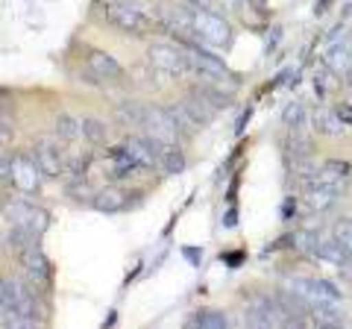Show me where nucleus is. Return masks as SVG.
Instances as JSON below:
<instances>
[{"instance_id": "10", "label": "nucleus", "mask_w": 352, "mask_h": 329, "mask_svg": "<svg viewBox=\"0 0 352 329\" xmlns=\"http://www.w3.org/2000/svg\"><path fill=\"white\" fill-rule=\"evenodd\" d=\"M141 129H144V136L156 138V141H168V145H179V138H182L173 115L168 112V106H150Z\"/></svg>"}, {"instance_id": "35", "label": "nucleus", "mask_w": 352, "mask_h": 329, "mask_svg": "<svg viewBox=\"0 0 352 329\" xmlns=\"http://www.w3.org/2000/svg\"><path fill=\"white\" fill-rule=\"evenodd\" d=\"M346 83H349V85H352V71H349V74H346Z\"/></svg>"}, {"instance_id": "24", "label": "nucleus", "mask_w": 352, "mask_h": 329, "mask_svg": "<svg viewBox=\"0 0 352 329\" xmlns=\"http://www.w3.org/2000/svg\"><path fill=\"white\" fill-rule=\"evenodd\" d=\"M288 244H291L300 256H311V259H314V250H317V233H308V229H296V233H291V235H288Z\"/></svg>"}, {"instance_id": "34", "label": "nucleus", "mask_w": 352, "mask_h": 329, "mask_svg": "<svg viewBox=\"0 0 352 329\" xmlns=\"http://www.w3.org/2000/svg\"><path fill=\"white\" fill-rule=\"evenodd\" d=\"M3 244H6V238H3V235H0V250H3Z\"/></svg>"}, {"instance_id": "25", "label": "nucleus", "mask_w": 352, "mask_h": 329, "mask_svg": "<svg viewBox=\"0 0 352 329\" xmlns=\"http://www.w3.org/2000/svg\"><path fill=\"white\" fill-rule=\"evenodd\" d=\"M188 326H200V329H226L229 326V317L223 315V312H197L191 321H188Z\"/></svg>"}, {"instance_id": "26", "label": "nucleus", "mask_w": 352, "mask_h": 329, "mask_svg": "<svg viewBox=\"0 0 352 329\" xmlns=\"http://www.w3.org/2000/svg\"><path fill=\"white\" fill-rule=\"evenodd\" d=\"M282 120H285V127L288 129H300L305 124V106L300 100H294L285 106V112H282Z\"/></svg>"}, {"instance_id": "30", "label": "nucleus", "mask_w": 352, "mask_h": 329, "mask_svg": "<svg viewBox=\"0 0 352 329\" xmlns=\"http://www.w3.org/2000/svg\"><path fill=\"white\" fill-rule=\"evenodd\" d=\"M182 253H185V256H188V262H191V265H200V259H203V250L185 247V250H182Z\"/></svg>"}, {"instance_id": "20", "label": "nucleus", "mask_w": 352, "mask_h": 329, "mask_svg": "<svg viewBox=\"0 0 352 329\" xmlns=\"http://www.w3.org/2000/svg\"><path fill=\"white\" fill-rule=\"evenodd\" d=\"M323 62H326V68L332 74H344L346 76L352 71V47H346L344 41H335V45L326 47Z\"/></svg>"}, {"instance_id": "1", "label": "nucleus", "mask_w": 352, "mask_h": 329, "mask_svg": "<svg viewBox=\"0 0 352 329\" xmlns=\"http://www.w3.org/2000/svg\"><path fill=\"white\" fill-rule=\"evenodd\" d=\"M194 45H208V47H226L232 41V27L229 21L214 12L212 6L194 9Z\"/></svg>"}, {"instance_id": "18", "label": "nucleus", "mask_w": 352, "mask_h": 329, "mask_svg": "<svg viewBox=\"0 0 352 329\" xmlns=\"http://www.w3.org/2000/svg\"><path fill=\"white\" fill-rule=\"evenodd\" d=\"M314 259L320 262H329V265H346L352 259L344 247H340V241L335 235H317V250H314Z\"/></svg>"}, {"instance_id": "9", "label": "nucleus", "mask_w": 352, "mask_h": 329, "mask_svg": "<svg viewBox=\"0 0 352 329\" xmlns=\"http://www.w3.org/2000/svg\"><path fill=\"white\" fill-rule=\"evenodd\" d=\"M18 262H21V270H24L30 285H36V288H50L53 270H50V262L38 244H30L27 250H21Z\"/></svg>"}, {"instance_id": "3", "label": "nucleus", "mask_w": 352, "mask_h": 329, "mask_svg": "<svg viewBox=\"0 0 352 329\" xmlns=\"http://www.w3.org/2000/svg\"><path fill=\"white\" fill-rule=\"evenodd\" d=\"M41 180L44 171L38 168L32 150H15L12 159H9V182L15 185L18 194H38L41 191Z\"/></svg>"}, {"instance_id": "8", "label": "nucleus", "mask_w": 352, "mask_h": 329, "mask_svg": "<svg viewBox=\"0 0 352 329\" xmlns=\"http://www.w3.org/2000/svg\"><path fill=\"white\" fill-rule=\"evenodd\" d=\"M32 156H36L38 168L44 171L47 180H56L68 171V156H65V145L56 136H47V138H38L36 147H32Z\"/></svg>"}, {"instance_id": "32", "label": "nucleus", "mask_w": 352, "mask_h": 329, "mask_svg": "<svg viewBox=\"0 0 352 329\" xmlns=\"http://www.w3.org/2000/svg\"><path fill=\"white\" fill-rule=\"evenodd\" d=\"M185 6H191V9H200V6H212L214 0H182Z\"/></svg>"}, {"instance_id": "13", "label": "nucleus", "mask_w": 352, "mask_h": 329, "mask_svg": "<svg viewBox=\"0 0 352 329\" xmlns=\"http://www.w3.org/2000/svg\"><path fill=\"white\" fill-rule=\"evenodd\" d=\"M126 203H129V197H126V191L120 189V185L103 182L100 189L94 191V197H91V203L88 206H94V209L103 212V215H115V212H124Z\"/></svg>"}, {"instance_id": "27", "label": "nucleus", "mask_w": 352, "mask_h": 329, "mask_svg": "<svg viewBox=\"0 0 352 329\" xmlns=\"http://www.w3.org/2000/svg\"><path fill=\"white\" fill-rule=\"evenodd\" d=\"M332 235L340 241V247H344L346 253L352 256V221H349V217H340V221H335Z\"/></svg>"}, {"instance_id": "19", "label": "nucleus", "mask_w": 352, "mask_h": 329, "mask_svg": "<svg viewBox=\"0 0 352 329\" xmlns=\"http://www.w3.org/2000/svg\"><path fill=\"white\" fill-rule=\"evenodd\" d=\"M53 136H56L62 145H76V141L82 138V120L68 112H59L53 118Z\"/></svg>"}, {"instance_id": "17", "label": "nucleus", "mask_w": 352, "mask_h": 329, "mask_svg": "<svg viewBox=\"0 0 352 329\" xmlns=\"http://www.w3.org/2000/svg\"><path fill=\"white\" fill-rule=\"evenodd\" d=\"M311 127H314V133H320L326 138H338V136H344V118L338 115V109H317V112L311 115Z\"/></svg>"}, {"instance_id": "16", "label": "nucleus", "mask_w": 352, "mask_h": 329, "mask_svg": "<svg viewBox=\"0 0 352 329\" xmlns=\"http://www.w3.org/2000/svg\"><path fill=\"white\" fill-rule=\"evenodd\" d=\"M120 145H124L129 156L141 164V171H159L156 153H153V145H150L147 136H126Z\"/></svg>"}, {"instance_id": "33", "label": "nucleus", "mask_w": 352, "mask_h": 329, "mask_svg": "<svg viewBox=\"0 0 352 329\" xmlns=\"http://www.w3.org/2000/svg\"><path fill=\"white\" fill-rule=\"evenodd\" d=\"M6 138H9V129H6L3 124H0V147H3V145H6Z\"/></svg>"}, {"instance_id": "2", "label": "nucleus", "mask_w": 352, "mask_h": 329, "mask_svg": "<svg viewBox=\"0 0 352 329\" xmlns=\"http://www.w3.org/2000/svg\"><path fill=\"white\" fill-rule=\"evenodd\" d=\"M103 15L115 30L129 32V36H144L153 27V18L141 6L132 3V0L129 3H124V0H109V3H103Z\"/></svg>"}, {"instance_id": "11", "label": "nucleus", "mask_w": 352, "mask_h": 329, "mask_svg": "<svg viewBox=\"0 0 352 329\" xmlns=\"http://www.w3.org/2000/svg\"><path fill=\"white\" fill-rule=\"evenodd\" d=\"M85 71L97 83H118L120 76H124L120 62L112 56V53H106L100 47H88L85 50Z\"/></svg>"}, {"instance_id": "4", "label": "nucleus", "mask_w": 352, "mask_h": 329, "mask_svg": "<svg viewBox=\"0 0 352 329\" xmlns=\"http://www.w3.org/2000/svg\"><path fill=\"white\" fill-rule=\"evenodd\" d=\"M0 300H3V309L6 312L24 315V317H30V321H36V323L41 321V317H38V300H36V294H32L21 279L0 277Z\"/></svg>"}, {"instance_id": "12", "label": "nucleus", "mask_w": 352, "mask_h": 329, "mask_svg": "<svg viewBox=\"0 0 352 329\" xmlns=\"http://www.w3.org/2000/svg\"><path fill=\"white\" fill-rule=\"evenodd\" d=\"M103 168L112 180H129V177H135V173H141V164L129 156L124 145L109 147L106 159H103Z\"/></svg>"}, {"instance_id": "36", "label": "nucleus", "mask_w": 352, "mask_h": 329, "mask_svg": "<svg viewBox=\"0 0 352 329\" xmlns=\"http://www.w3.org/2000/svg\"><path fill=\"white\" fill-rule=\"evenodd\" d=\"M3 312H6V309H3V300H0V315H3Z\"/></svg>"}, {"instance_id": "29", "label": "nucleus", "mask_w": 352, "mask_h": 329, "mask_svg": "<svg viewBox=\"0 0 352 329\" xmlns=\"http://www.w3.org/2000/svg\"><path fill=\"white\" fill-rule=\"evenodd\" d=\"M294 215H296V200H291V197H288L285 206H282V217H285V221H291Z\"/></svg>"}, {"instance_id": "37", "label": "nucleus", "mask_w": 352, "mask_h": 329, "mask_svg": "<svg viewBox=\"0 0 352 329\" xmlns=\"http://www.w3.org/2000/svg\"><path fill=\"white\" fill-rule=\"evenodd\" d=\"M124 3H129V0H124Z\"/></svg>"}, {"instance_id": "31", "label": "nucleus", "mask_w": 352, "mask_h": 329, "mask_svg": "<svg viewBox=\"0 0 352 329\" xmlns=\"http://www.w3.org/2000/svg\"><path fill=\"white\" fill-rule=\"evenodd\" d=\"M217 3L223 6V9H229V12H241V6H244L241 0H217Z\"/></svg>"}, {"instance_id": "6", "label": "nucleus", "mask_w": 352, "mask_h": 329, "mask_svg": "<svg viewBox=\"0 0 352 329\" xmlns=\"http://www.w3.org/2000/svg\"><path fill=\"white\" fill-rule=\"evenodd\" d=\"M185 50H188V59H191V74H197L200 80H214V83H238L232 71L226 68V62L214 56V53H208L206 47L200 45H185Z\"/></svg>"}, {"instance_id": "28", "label": "nucleus", "mask_w": 352, "mask_h": 329, "mask_svg": "<svg viewBox=\"0 0 352 329\" xmlns=\"http://www.w3.org/2000/svg\"><path fill=\"white\" fill-rule=\"evenodd\" d=\"M338 115L344 118L346 127H352V103H340V106H338Z\"/></svg>"}, {"instance_id": "7", "label": "nucleus", "mask_w": 352, "mask_h": 329, "mask_svg": "<svg viewBox=\"0 0 352 329\" xmlns=\"http://www.w3.org/2000/svg\"><path fill=\"white\" fill-rule=\"evenodd\" d=\"M147 59L156 71L170 74V76H185L191 74V59L185 45H150Z\"/></svg>"}, {"instance_id": "15", "label": "nucleus", "mask_w": 352, "mask_h": 329, "mask_svg": "<svg viewBox=\"0 0 352 329\" xmlns=\"http://www.w3.org/2000/svg\"><path fill=\"white\" fill-rule=\"evenodd\" d=\"M338 194L340 189L338 185H326V182H311V185H305V206L311 212H326V209H332V206L338 203Z\"/></svg>"}, {"instance_id": "14", "label": "nucleus", "mask_w": 352, "mask_h": 329, "mask_svg": "<svg viewBox=\"0 0 352 329\" xmlns=\"http://www.w3.org/2000/svg\"><path fill=\"white\" fill-rule=\"evenodd\" d=\"M150 145H153V153H156L159 171H164V173H182L185 171V153L179 150V145H168V141H156V138H150Z\"/></svg>"}, {"instance_id": "23", "label": "nucleus", "mask_w": 352, "mask_h": 329, "mask_svg": "<svg viewBox=\"0 0 352 329\" xmlns=\"http://www.w3.org/2000/svg\"><path fill=\"white\" fill-rule=\"evenodd\" d=\"M147 109H150V106L138 103V100H129V103H120V106L115 109V115H118L120 124H129V127L141 129V127H144V118H147Z\"/></svg>"}, {"instance_id": "21", "label": "nucleus", "mask_w": 352, "mask_h": 329, "mask_svg": "<svg viewBox=\"0 0 352 329\" xmlns=\"http://www.w3.org/2000/svg\"><path fill=\"white\" fill-rule=\"evenodd\" d=\"M349 171H352V164L346 159H329L320 164V171H317V180L314 182H326V185H344V180L349 177Z\"/></svg>"}, {"instance_id": "22", "label": "nucleus", "mask_w": 352, "mask_h": 329, "mask_svg": "<svg viewBox=\"0 0 352 329\" xmlns=\"http://www.w3.org/2000/svg\"><path fill=\"white\" fill-rule=\"evenodd\" d=\"M80 120H82V141H88L91 147H103L106 141H109V127H106V120L94 118V115H85V118H80Z\"/></svg>"}, {"instance_id": "5", "label": "nucleus", "mask_w": 352, "mask_h": 329, "mask_svg": "<svg viewBox=\"0 0 352 329\" xmlns=\"http://www.w3.org/2000/svg\"><path fill=\"white\" fill-rule=\"evenodd\" d=\"M3 209H6V221H9V226H21V229H27V233L41 235L44 229H47V224H50L47 212H44L41 206L30 203V200H27V194L6 200Z\"/></svg>"}]
</instances>
